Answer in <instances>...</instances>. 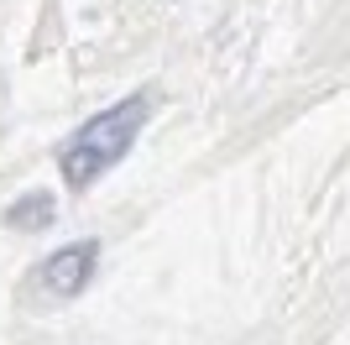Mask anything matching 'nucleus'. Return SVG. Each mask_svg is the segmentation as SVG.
Listing matches in <instances>:
<instances>
[{"label":"nucleus","instance_id":"nucleus-2","mask_svg":"<svg viewBox=\"0 0 350 345\" xmlns=\"http://www.w3.org/2000/svg\"><path fill=\"white\" fill-rule=\"evenodd\" d=\"M94 257H100V246H94V241H79V246H68V251H58V257L42 267V288H47V293H58V298L79 293V288L89 283V272H94Z\"/></svg>","mask_w":350,"mask_h":345},{"label":"nucleus","instance_id":"nucleus-3","mask_svg":"<svg viewBox=\"0 0 350 345\" xmlns=\"http://www.w3.org/2000/svg\"><path fill=\"white\" fill-rule=\"evenodd\" d=\"M47 215H53V204H47L42 194H37L31 204H16V209H11L5 220H11V225H47Z\"/></svg>","mask_w":350,"mask_h":345},{"label":"nucleus","instance_id":"nucleus-1","mask_svg":"<svg viewBox=\"0 0 350 345\" xmlns=\"http://www.w3.org/2000/svg\"><path fill=\"white\" fill-rule=\"evenodd\" d=\"M142 126H146V94L120 100L116 110H100L68 146H63V178H68V188H89L110 162H120L131 152V142H136Z\"/></svg>","mask_w":350,"mask_h":345}]
</instances>
